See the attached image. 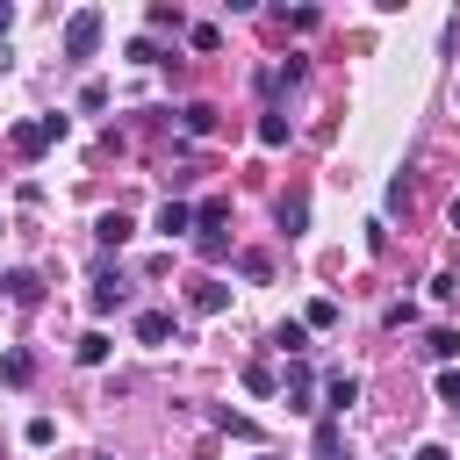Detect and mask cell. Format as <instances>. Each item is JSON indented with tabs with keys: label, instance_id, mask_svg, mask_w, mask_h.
Masks as SVG:
<instances>
[{
	"label": "cell",
	"instance_id": "5",
	"mask_svg": "<svg viewBox=\"0 0 460 460\" xmlns=\"http://www.w3.org/2000/svg\"><path fill=\"white\" fill-rule=\"evenodd\" d=\"M201 316H216V309H230V280H194V295H187Z\"/></svg>",
	"mask_w": 460,
	"mask_h": 460
},
{
	"label": "cell",
	"instance_id": "6",
	"mask_svg": "<svg viewBox=\"0 0 460 460\" xmlns=\"http://www.w3.org/2000/svg\"><path fill=\"white\" fill-rule=\"evenodd\" d=\"M151 230H165V237H187V230H194V208H187V201H165Z\"/></svg>",
	"mask_w": 460,
	"mask_h": 460
},
{
	"label": "cell",
	"instance_id": "24",
	"mask_svg": "<svg viewBox=\"0 0 460 460\" xmlns=\"http://www.w3.org/2000/svg\"><path fill=\"white\" fill-rule=\"evenodd\" d=\"M237 273H244V280H266V273H273V259H266V252H244V259H237Z\"/></svg>",
	"mask_w": 460,
	"mask_h": 460
},
{
	"label": "cell",
	"instance_id": "13",
	"mask_svg": "<svg viewBox=\"0 0 460 460\" xmlns=\"http://www.w3.org/2000/svg\"><path fill=\"white\" fill-rule=\"evenodd\" d=\"M108 352H115V345H108V331H86V338L72 345V359H79V367H101Z\"/></svg>",
	"mask_w": 460,
	"mask_h": 460
},
{
	"label": "cell",
	"instance_id": "26",
	"mask_svg": "<svg viewBox=\"0 0 460 460\" xmlns=\"http://www.w3.org/2000/svg\"><path fill=\"white\" fill-rule=\"evenodd\" d=\"M438 402H446V410H453V417H460V374H453V367H446V374H438Z\"/></svg>",
	"mask_w": 460,
	"mask_h": 460
},
{
	"label": "cell",
	"instance_id": "17",
	"mask_svg": "<svg viewBox=\"0 0 460 460\" xmlns=\"http://www.w3.org/2000/svg\"><path fill=\"white\" fill-rule=\"evenodd\" d=\"M223 252H230V237H223V230H194V259H208V266H216Z\"/></svg>",
	"mask_w": 460,
	"mask_h": 460
},
{
	"label": "cell",
	"instance_id": "12",
	"mask_svg": "<svg viewBox=\"0 0 460 460\" xmlns=\"http://www.w3.org/2000/svg\"><path fill=\"white\" fill-rule=\"evenodd\" d=\"M453 352H460V331H453V323H438V331L424 338V359H438V367H446Z\"/></svg>",
	"mask_w": 460,
	"mask_h": 460
},
{
	"label": "cell",
	"instance_id": "16",
	"mask_svg": "<svg viewBox=\"0 0 460 460\" xmlns=\"http://www.w3.org/2000/svg\"><path fill=\"white\" fill-rule=\"evenodd\" d=\"M223 216H230V201H223V194H208V201H194V230H216Z\"/></svg>",
	"mask_w": 460,
	"mask_h": 460
},
{
	"label": "cell",
	"instance_id": "22",
	"mask_svg": "<svg viewBox=\"0 0 460 460\" xmlns=\"http://www.w3.org/2000/svg\"><path fill=\"white\" fill-rule=\"evenodd\" d=\"M144 22H151V29H180V22H187V14H180V7H172V0H151V14H144Z\"/></svg>",
	"mask_w": 460,
	"mask_h": 460
},
{
	"label": "cell",
	"instance_id": "20",
	"mask_svg": "<svg viewBox=\"0 0 460 460\" xmlns=\"http://www.w3.org/2000/svg\"><path fill=\"white\" fill-rule=\"evenodd\" d=\"M273 345H280V352H309V323H280Z\"/></svg>",
	"mask_w": 460,
	"mask_h": 460
},
{
	"label": "cell",
	"instance_id": "28",
	"mask_svg": "<svg viewBox=\"0 0 460 460\" xmlns=\"http://www.w3.org/2000/svg\"><path fill=\"white\" fill-rule=\"evenodd\" d=\"M388 331H402V323H417V302H388V316H381Z\"/></svg>",
	"mask_w": 460,
	"mask_h": 460
},
{
	"label": "cell",
	"instance_id": "25",
	"mask_svg": "<svg viewBox=\"0 0 460 460\" xmlns=\"http://www.w3.org/2000/svg\"><path fill=\"white\" fill-rule=\"evenodd\" d=\"M302 323H309V331H331V323H338V302H309V316H302Z\"/></svg>",
	"mask_w": 460,
	"mask_h": 460
},
{
	"label": "cell",
	"instance_id": "10",
	"mask_svg": "<svg viewBox=\"0 0 460 460\" xmlns=\"http://www.w3.org/2000/svg\"><path fill=\"white\" fill-rule=\"evenodd\" d=\"M302 223H309V194H280V230L302 237Z\"/></svg>",
	"mask_w": 460,
	"mask_h": 460
},
{
	"label": "cell",
	"instance_id": "18",
	"mask_svg": "<svg viewBox=\"0 0 460 460\" xmlns=\"http://www.w3.org/2000/svg\"><path fill=\"white\" fill-rule=\"evenodd\" d=\"M309 388H316L309 367H288V410H309Z\"/></svg>",
	"mask_w": 460,
	"mask_h": 460
},
{
	"label": "cell",
	"instance_id": "2",
	"mask_svg": "<svg viewBox=\"0 0 460 460\" xmlns=\"http://www.w3.org/2000/svg\"><path fill=\"white\" fill-rule=\"evenodd\" d=\"M58 137H65V115H36V122H14V151H22V158H43Z\"/></svg>",
	"mask_w": 460,
	"mask_h": 460
},
{
	"label": "cell",
	"instance_id": "7",
	"mask_svg": "<svg viewBox=\"0 0 460 460\" xmlns=\"http://www.w3.org/2000/svg\"><path fill=\"white\" fill-rule=\"evenodd\" d=\"M137 338H144V345H165V338H172V316H165V309H137Z\"/></svg>",
	"mask_w": 460,
	"mask_h": 460
},
{
	"label": "cell",
	"instance_id": "27",
	"mask_svg": "<svg viewBox=\"0 0 460 460\" xmlns=\"http://www.w3.org/2000/svg\"><path fill=\"white\" fill-rule=\"evenodd\" d=\"M129 65H158V43L151 36H129Z\"/></svg>",
	"mask_w": 460,
	"mask_h": 460
},
{
	"label": "cell",
	"instance_id": "14",
	"mask_svg": "<svg viewBox=\"0 0 460 460\" xmlns=\"http://www.w3.org/2000/svg\"><path fill=\"white\" fill-rule=\"evenodd\" d=\"M0 381H7V388H29V381H36V359H29V352H7V359H0Z\"/></svg>",
	"mask_w": 460,
	"mask_h": 460
},
{
	"label": "cell",
	"instance_id": "11",
	"mask_svg": "<svg viewBox=\"0 0 460 460\" xmlns=\"http://www.w3.org/2000/svg\"><path fill=\"white\" fill-rule=\"evenodd\" d=\"M129 230H137V223H129L122 208H108V216L93 223V237H101V244H129Z\"/></svg>",
	"mask_w": 460,
	"mask_h": 460
},
{
	"label": "cell",
	"instance_id": "19",
	"mask_svg": "<svg viewBox=\"0 0 460 460\" xmlns=\"http://www.w3.org/2000/svg\"><path fill=\"white\" fill-rule=\"evenodd\" d=\"M0 288H7V295H14V302H36V295H43V280H36V273H7V280H0Z\"/></svg>",
	"mask_w": 460,
	"mask_h": 460
},
{
	"label": "cell",
	"instance_id": "15",
	"mask_svg": "<svg viewBox=\"0 0 460 460\" xmlns=\"http://www.w3.org/2000/svg\"><path fill=\"white\" fill-rule=\"evenodd\" d=\"M244 388H252V395H273V388H280V374H273L266 359H244Z\"/></svg>",
	"mask_w": 460,
	"mask_h": 460
},
{
	"label": "cell",
	"instance_id": "1",
	"mask_svg": "<svg viewBox=\"0 0 460 460\" xmlns=\"http://www.w3.org/2000/svg\"><path fill=\"white\" fill-rule=\"evenodd\" d=\"M93 50H101V7H79V14L65 22V58H72V65H86Z\"/></svg>",
	"mask_w": 460,
	"mask_h": 460
},
{
	"label": "cell",
	"instance_id": "32",
	"mask_svg": "<svg viewBox=\"0 0 460 460\" xmlns=\"http://www.w3.org/2000/svg\"><path fill=\"white\" fill-rule=\"evenodd\" d=\"M259 460H266V453H259Z\"/></svg>",
	"mask_w": 460,
	"mask_h": 460
},
{
	"label": "cell",
	"instance_id": "4",
	"mask_svg": "<svg viewBox=\"0 0 460 460\" xmlns=\"http://www.w3.org/2000/svg\"><path fill=\"white\" fill-rule=\"evenodd\" d=\"M352 402H359V381H352V374H331V381H323V410H331V417H345Z\"/></svg>",
	"mask_w": 460,
	"mask_h": 460
},
{
	"label": "cell",
	"instance_id": "9",
	"mask_svg": "<svg viewBox=\"0 0 460 460\" xmlns=\"http://www.w3.org/2000/svg\"><path fill=\"white\" fill-rule=\"evenodd\" d=\"M288 137H295V129H288V115H280V108H266V115H259V144H266V151H280Z\"/></svg>",
	"mask_w": 460,
	"mask_h": 460
},
{
	"label": "cell",
	"instance_id": "21",
	"mask_svg": "<svg viewBox=\"0 0 460 460\" xmlns=\"http://www.w3.org/2000/svg\"><path fill=\"white\" fill-rule=\"evenodd\" d=\"M309 453H316V460H338V417L316 424V446H309Z\"/></svg>",
	"mask_w": 460,
	"mask_h": 460
},
{
	"label": "cell",
	"instance_id": "31",
	"mask_svg": "<svg viewBox=\"0 0 460 460\" xmlns=\"http://www.w3.org/2000/svg\"><path fill=\"white\" fill-rule=\"evenodd\" d=\"M0 230H7V223H0Z\"/></svg>",
	"mask_w": 460,
	"mask_h": 460
},
{
	"label": "cell",
	"instance_id": "8",
	"mask_svg": "<svg viewBox=\"0 0 460 460\" xmlns=\"http://www.w3.org/2000/svg\"><path fill=\"white\" fill-rule=\"evenodd\" d=\"M180 129H187V137H208V129H216V108H208V101H187V108H180Z\"/></svg>",
	"mask_w": 460,
	"mask_h": 460
},
{
	"label": "cell",
	"instance_id": "3",
	"mask_svg": "<svg viewBox=\"0 0 460 460\" xmlns=\"http://www.w3.org/2000/svg\"><path fill=\"white\" fill-rule=\"evenodd\" d=\"M122 302H129V273H122V266H93V295H86V309L108 316V309H122Z\"/></svg>",
	"mask_w": 460,
	"mask_h": 460
},
{
	"label": "cell",
	"instance_id": "30",
	"mask_svg": "<svg viewBox=\"0 0 460 460\" xmlns=\"http://www.w3.org/2000/svg\"><path fill=\"white\" fill-rule=\"evenodd\" d=\"M446 223H453V230H460V201H453V208H446Z\"/></svg>",
	"mask_w": 460,
	"mask_h": 460
},
{
	"label": "cell",
	"instance_id": "29",
	"mask_svg": "<svg viewBox=\"0 0 460 460\" xmlns=\"http://www.w3.org/2000/svg\"><path fill=\"white\" fill-rule=\"evenodd\" d=\"M417 460H453V453L446 446H417Z\"/></svg>",
	"mask_w": 460,
	"mask_h": 460
},
{
	"label": "cell",
	"instance_id": "23",
	"mask_svg": "<svg viewBox=\"0 0 460 460\" xmlns=\"http://www.w3.org/2000/svg\"><path fill=\"white\" fill-rule=\"evenodd\" d=\"M187 43H194V50H216V43H223V29H216V22H194V29H187Z\"/></svg>",
	"mask_w": 460,
	"mask_h": 460
}]
</instances>
